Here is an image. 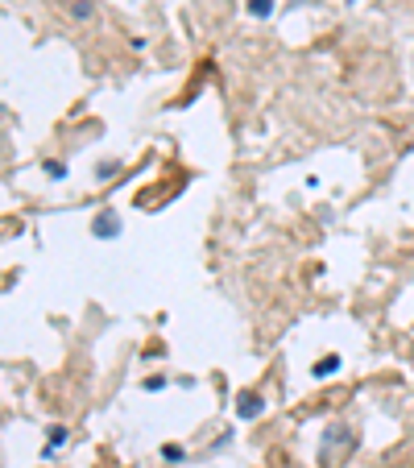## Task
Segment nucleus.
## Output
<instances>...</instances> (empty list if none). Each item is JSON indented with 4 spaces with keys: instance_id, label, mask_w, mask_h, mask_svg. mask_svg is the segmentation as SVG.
<instances>
[{
    "instance_id": "f257e3e1",
    "label": "nucleus",
    "mask_w": 414,
    "mask_h": 468,
    "mask_svg": "<svg viewBox=\"0 0 414 468\" xmlns=\"http://www.w3.org/2000/svg\"><path fill=\"white\" fill-rule=\"evenodd\" d=\"M92 232H96L99 241L116 236V232H121V220H116V212H99L96 220H92Z\"/></svg>"
},
{
    "instance_id": "f03ea898",
    "label": "nucleus",
    "mask_w": 414,
    "mask_h": 468,
    "mask_svg": "<svg viewBox=\"0 0 414 468\" xmlns=\"http://www.w3.org/2000/svg\"><path fill=\"white\" fill-rule=\"evenodd\" d=\"M236 415H241V419H257V415H261V398L257 394H241L236 398Z\"/></svg>"
},
{
    "instance_id": "7ed1b4c3",
    "label": "nucleus",
    "mask_w": 414,
    "mask_h": 468,
    "mask_svg": "<svg viewBox=\"0 0 414 468\" xmlns=\"http://www.w3.org/2000/svg\"><path fill=\"white\" fill-rule=\"evenodd\" d=\"M336 369H340V357L332 352V357H323V361H315V369H311V377H332Z\"/></svg>"
},
{
    "instance_id": "20e7f679",
    "label": "nucleus",
    "mask_w": 414,
    "mask_h": 468,
    "mask_svg": "<svg viewBox=\"0 0 414 468\" xmlns=\"http://www.w3.org/2000/svg\"><path fill=\"white\" fill-rule=\"evenodd\" d=\"M71 13L79 17V21H87V17H92L96 9H92V0H75V4H71Z\"/></svg>"
},
{
    "instance_id": "39448f33",
    "label": "nucleus",
    "mask_w": 414,
    "mask_h": 468,
    "mask_svg": "<svg viewBox=\"0 0 414 468\" xmlns=\"http://www.w3.org/2000/svg\"><path fill=\"white\" fill-rule=\"evenodd\" d=\"M269 9H273V0H249V13L253 17H269Z\"/></svg>"
},
{
    "instance_id": "423d86ee",
    "label": "nucleus",
    "mask_w": 414,
    "mask_h": 468,
    "mask_svg": "<svg viewBox=\"0 0 414 468\" xmlns=\"http://www.w3.org/2000/svg\"><path fill=\"white\" fill-rule=\"evenodd\" d=\"M67 440V427H50V447H58Z\"/></svg>"
},
{
    "instance_id": "0eeeda50",
    "label": "nucleus",
    "mask_w": 414,
    "mask_h": 468,
    "mask_svg": "<svg viewBox=\"0 0 414 468\" xmlns=\"http://www.w3.org/2000/svg\"><path fill=\"white\" fill-rule=\"evenodd\" d=\"M162 456H166V460H183V447H178V444H166V447H162Z\"/></svg>"
},
{
    "instance_id": "6e6552de",
    "label": "nucleus",
    "mask_w": 414,
    "mask_h": 468,
    "mask_svg": "<svg viewBox=\"0 0 414 468\" xmlns=\"http://www.w3.org/2000/svg\"><path fill=\"white\" fill-rule=\"evenodd\" d=\"M46 170H50V178H62V174H67L62 170V162H46Z\"/></svg>"
}]
</instances>
